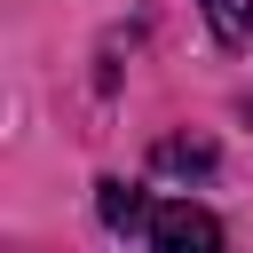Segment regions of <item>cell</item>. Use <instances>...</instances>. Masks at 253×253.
Here are the masks:
<instances>
[{"instance_id": "7a4b0ae2", "label": "cell", "mask_w": 253, "mask_h": 253, "mask_svg": "<svg viewBox=\"0 0 253 253\" xmlns=\"http://www.w3.org/2000/svg\"><path fill=\"white\" fill-rule=\"evenodd\" d=\"M95 213H103V229H150V206L126 182H95Z\"/></svg>"}, {"instance_id": "277c9868", "label": "cell", "mask_w": 253, "mask_h": 253, "mask_svg": "<svg viewBox=\"0 0 253 253\" xmlns=\"http://www.w3.org/2000/svg\"><path fill=\"white\" fill-rule=\"evenodd\" d=\"M158 166H174V174H206L213 150H206V142H158Z\"/></svg>"}, {"instance_id": "3957f363", "label": "cell", "mask_w": 253, "mask_h": 253, "mask_svg": "<svg viewBox=\"0 0 253 253\" xmlns=\"http://www.w3.org/2000/svg\"><path fill=\"white\" fill-rule=\"evenodd\" d=\"M206 24H213L221 47H245V32H253V0H206Z\"/></svg>"}, {"instance_id": "6da1fadb", "label": "cell", "mask_w": 253, "mask_h": 253, "mask_svg": "<svg viewBox=\"0 0 253 253\" xmlns=\"http://www.w3.org/2000/svg\"><path fill=\"white\" fill-rule=\"evenodd\" d=\"M142 237H150L158 253H213V245H221V221L182 198V206H150V229H142Z\"/></svg>"}]
</instances>
